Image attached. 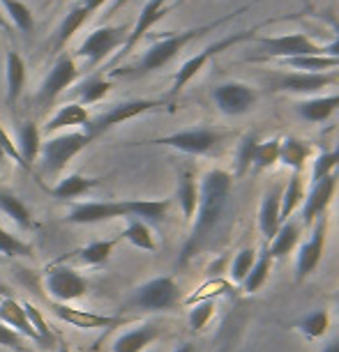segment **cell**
<instances>
[{"label":"cell","instance_id":"cell-1","mask_svg":"<svg viewBox=\"0 0 339 352\" xmlns=\"http://www.w3.org/2000/svg\"><path fill=\"white\" fill-rule=\"evenodd\" d=\"M231 189H234V175L222 168H212L203 175L201 187H198V208L194 214V226L187 237V242L183 244L181 256H178V265H187L196 254H201L205 244L210 242V237L215 235L219 223L229 208Z\"/></svg>","mask_w":339,"mask_h":352},{"label":"cell","instance_id":"cell-2","mask_svg":"<svg viewBox=\"0 0 339 352\" xmlns=\"http://www.w3.org/2000/svg\"><path fill=\"white\" fill-rule=\"evenodd\" d=\"M169 198H159V201H141V198L136 201H90L72 205L65 221L92 226L111 221V219H141L145 223H162L169 217Z\"/></svg>","mask_w":339,"mask_h":352},{"label":"cell","instance_id":"cell-3","mask_svg":"<svg viewBox=\"0 0 339 352\" xmlns=\"http://www.w3.org/2000/svg\"><path fill=\"white\" fill-rule=\"evenodd\" d=\"M249 8L251 5H245V8L231 12V14H226L222 19H215V21H210L205 25H198V28H189V30H183V32H174V35H166L164 39H159V42H155L148 51L143 53V58L134 65V67L116 69V72H111V74L113 76H132V78H141L145 74H152V72L166 67L174 58H178V53H181L187 44L194 42V39H198L210 30H217L219 25H224L226 21L236 19L238 14H243V12L249 10Z\"/></svg>","mask_w":339,"mask_h":352},{"label":"cell","instance_id":"cell-4","mask_svg":"<svg viewBox=\"0 0 339 352\" xmlns=\"http://www.w3.org/2000/svg\"><path fill=\"white\" fill-rule=\"evenodd\" d=\"M270 21H265V23H258V25H254L251 30H240V32H234V35H229V37H224V39H219V42H215V44H210V46H205L203 51H198L196 56H192L189 60H185L183 65H181V69L176 72V78H174V88H171V92H169V97L174 99V97H178L181 92L185 90V85H187L192 78H194L198 72H201L205 65H208L212 58L215 56H219L222 51H226V49H234L236 44H243V42H249V39H254L256 37V32L263 28V25H268Z\"/></svg>","mask_w":339,"mask_h":352},{"label":"cell","instance_id":"cell-5","mask_svg":"<svg viewBox=\"0 0 339 352\" xmlns=\"http://www.w3.org/2000/svg\"><path fill=\"white\" fill-rule=\"evenodd\" d=\"M92 143V138L85 131H68V134L53 136L46 143H42V175L44 177H58L65 170L72 159L79 152H83Z\"/></svg>","mask_w":339,"mask_h":352},{"label":"cell","instance_id":"cell-6","mask_svg":"<svg viewBox=\"0 0 339 352\" xmlns=\"http://www.w3.org/2000/svg\"><path fill=\"white\" fill-rule=\"evenodd\" d=\"M181 302V288H178L174 276H155L143 285H138L130 300V307L159 314V311H171Z\"/></svg>","mask_w":339,"mask_h":352},{"label":"cell","instance_id":"cell-7","mask_svg":"<svg viewBox=\"0 0 339 352\" xmlns=\"http://www.w3.org/2000/svg\"><path fill=\"white\" fill-rule=\"evenodd\" d=\"M339 81V72H277L265 76L270 90L289 95H316Z\"/></svg>","mask_w":339,"mask_h":352},{"label":"cell","instance_id":"cell-8","mask_svg":"<svg viewBox=\"0 0 339 352\" xmlns=\"http://www.w3.org/2000/svg\"><path fill=\"white\" fill-rule=\"evenodd\" d=\"M256 51L261 58H277V60H289V58L300 56H323V46L305 32H291V35L277 37H256Z\"/></svg>","mask_w":339,"mask_h":352},{"label":"cell","instance_id":"cell-9","mask_svg":"<svg viewBox=\"0 0 339 352\" xmlns=\"http://www.w3.org/2000/svg\"><path fill=\"white\" fill-rule=\"evenodd\" d=\"M162 104H164V99H130V102H121V104L111 106L109 111L99 113L97 118H90L88 124H85V134L95 141L97 136L106 134V131L113 129L116 124L127 122L132 118H138L148 111H155Z\"/></svg>","mask_w":339,"mask_h":352},{"label":"cell","instance_id":"cell-10","mask_svg":"<svg viewBox=\"0 0 339 352\" xmlns=\"http://www.w3.org/2000/svg\"><path fill=\"white\" fill-rule=\"evenodd\" d=\"M125 39H127V25H102L83 39L76 51V58H83L88 63L85 69H92L106 60L116 49H121Z\"/></svg>","mask_w":339,"mask_h":352},{"label":"cell","instance_id":"cell-11","mask_svg":"<svg viewBox=\"0 0 339 352\" xmlns=\"http://www.w3.org/2000/svg\"><path fill=\"white\" fill-rule=\"evenodd\" d=\"M224 141V134L212 127H192V129H183L176 131V134L155 138V141H148L150 145H164V148H174L178 152H185V155H210L212 150L219 148V143Z\"/></svg>","mask_w":339,"mask_h":352},{"label":"cell","instance_id":"cell-12","mask_svg":"<svg viewBox=\"0 0 339 352\" xmlns=\"http://www.w3.org/2000/svg\"><path fill=\"white\" fill-rule=\"evenodd\" d=\"M44 288L56 304H68V302L81 300L85 292H88V278L83 274H79L76 270L58 265V267H51L46 272Z\"/></svg>","mask_w":339,"mask_h":352},{"label":"cell","instance_id":"cell-13","mask_svg":"<svg viewBox=\"0 0 339 352\" xmlns=\"http://www.w3.org/2000/svg\"><path fill=\"white\" fill-rule=\"evenodd\" d=\"M212 99H215L217 109L222 111L224 116L238 118L254 109L258 102V90L240 81H226V83H219L217 88L212 90Z\"/></svg>","mask_w":339,"mask_h":352},{"label":"cell","instance_id":"cell-14","mask_svg":"<svg viewBox=\"0 0 339 352\" xmlns=\"http://www.w3.org/2000/svg\"><path fill=\"white\" fill-rule=\"evenodd\" d=\"M314 228H311V237L298 249V261H296V281L305 283L314 274V270L321 265V258L325 254V235H328V217L321 214L316 219Z\"/></svg>","mask_w":339,"mask_h":352},{"label":"cell","instance_id":"cell-15","mask_svg":"<svg viewBox=\"0 0 339 352\" xmlns=\"http://www.w3.org/2000/svg\"><path fill=\"white\" fill-rule=\"evenodd\" d=\"M79 74H81V69H79L76 60L72 56H68V53H63V56L56 60V65L51 67L49 74H46L42 88H39V92H37L39 104L51 106L58 97L63 95L65 88H70V85L76 81Z\"/></svg>","mask_w":339,"mask_h":352},{"label":"cell","instance_id":"cell-16","mask_svg":"<svg viewBox=\"0 0 339 352\" xmlns=\"http://www.w3.org/2000/svg\"><path fill=\"white\" fill-rule=\"evenodd\" d=\"M337 180H339V173H330V175L321 177L318 182L311 184L307 198H305V205H302V223L305 226H311L316 221L318 217L325 214V210L330 208L332 198H335V191H337Z\"/></svg>","mask_w":339,"mask_h":352},{"label":"cell","instance_id":"cell-17","mask_svg":"<svg viewBox=\"0 0 339 352\" xmlns=\"http://www.w3.org/2000/svg\"><path fill=\"white\" fill-rule=\"evenodd\" d=\"M166 3H169V0H148V3L143 5L141 14H138V19H136V25L132 28V32H127V39H125V44L121 46L123 51L118 58L132 53V49H134V46L148 35V30L152 28V25L159 23L166 14H169V5Z\"/></svg>","mask_w":339,"mask_h":352},{"label":"cell","instance_id":"cell-18","mask_svg":"<svg viewBox=\"0 0 339 352\" xmlns=\"http://www.w3.org/2000/svg\"><path fill=\"white\" fill-rule=\"evenodd\" d=\"M53 316L79 329H104V327H116V324L123 322L121 318L92 314V311H83V309H72L68 304H53Z\"/></svg>","mask_w":339,"mask_h":352},{"label":"cell","instance_id":"cell-19","mask_svg":"<svg viewBox=\"0 0 339 352\" xmlns=\"http://www.w3.org/2000/svg\"><path fill=\"white\" fill-rule=\"evenodd\" d=\"M282 187H272L265 191L261 210H258V228L265 240H272L282 226Z\"/></svg>","mask_w":339,"mask_h":352},{"label":"cell","instance_id":"cell-20","mask_svg":"<svg viewBox=\"0 0 339 352\" xmlns=\"http://www.w3.org/2000/svg\"><path fill=\"white\" fill-rule=\"evenodd\" d=\"M0 322L8 324L10 329H14L17 334H21L23 338H28V341L42 345V341H39V336H37V331L32 329L28 316H25L23 304L17 302L14 297H8V300L0 302Z\"/></svg>","mask_w":339,"mask_h":352},{"label":"cell","instance_id":"cell-21","mask_svg":"<svg viewBox=\"0 0 339 352\" xmlns=\"http://www.w3.org/2000/svg\"><path fill=\"white\" fill-rule=\"evenodd\" d=\"M296 111H298V116H300L302 120H307V122H314V124L325 122L339 111V95L302 99V102L296 104Z\"/></svg>","mask_w":339,"mask_h":352},{"label":"cell","instance_id":"cell-22","mask_svg":"<svg viewBox=\"0 0 339 352\" xmlns=\"http://www.w3.org/2000/svg\"><path fill=\"white\" fill-rule=\"evenodd\" d=\"M90 120V113L85 106L81 104H65L63 109H58V113H53V116L46 120L44 124V134H56V131H61V129H68V127H85Z\"/></svg>","mask_w":339,"mask_h":352},{"label":"cell","instance_id":"cell-23","mask_svg":"<svg viewBox=\"0 0 339 352\" xmlns=\"http://www.w3.org/2000/svg\"><path fill=\"white\" fill-rule=\"evenodd\" d=\"M159 338V329L155 324H141L136 329H130L113 341V352H143L150 343Z\"/></svg>","mask_w":339,"mask_h":352},{"label":"cell","instance_id":"cell-24","mask_svg":"<svg viewBox=\"0 0 339 352\" xmlns=\"http://www.w3.org/2000/svg\"><path fill=\"white\" fill-rule=\"evenodd\" d=\"M176 201H178V205H181L185 221H192L196 214V208H198V184H196L194 173H192L189 168H183L181 175H178Z\"/></svg>","mask_w":339,"mask_h":352},{"label":"cell","instance_id":"cell-25","mask_svg":"<svg viewBox=\"0 0 339 352\" xmlns=\"http://www.w3.org/2000/svg\"><path fill=\"white\" fill-rule=\"evenodd\" d=\"M5 69H8V76H5L8 78V97H5V102H8L10 109H14L25 88V60L17 51H8Z\"/></svg>","mask_w":339,"mask_h":352},{"label":"cell","instance_id":"cell-26","mask_svg":"<svg viewBox=\"0 0 339 352\" xmlns=\"http://www.w3.org/2000/svg\"><path fill=\"white\" fill-rule=\"evenodd\" d=\"M39 127H37V122H23L21 127H19L17 131V150H19V155L23 157V162L25 166L30 168L32 173V164H35V159L39 157V150H42V138H39Z\"/></svg>","mask_w":339,"mask_h":352},{"label":"cell","instance_id":"cell-27","mask_svg":"<svg viewBox=\"0 0 339 352\" xmlns=\"http://www.w3.org/2000/svg\"><path fill=\"white\" fill-rule=\"evenodd\" d=\"M298 240H300V223L294 221V219H289V221H284L282 226H279L277 235L270 240V256L275 258V261H279V258H287L291 251L296 249Z\"/></svg>","mask_w":339,"mask_h":352},{"label":"cell","instance_id":"cell-28","mask_svg":"<svg viewBox=\"0 0 339 352\" xmlns=\"http://www.w3.org/2000/svg\"><path fill=\"white\" fill-rule=\"evenodd\" d=\"M97 184H102V177H83V175H70L65 177L51 189L53 198H61V201H72L83 194H88L90 189H95Z\"/></svg>","mask_w":339,"mask_h":352},{"label":"cell","instance_id":"cell-29","mask_svg":"<svg viewBox=\"0 0 339 352\" xmlns=\"http://www.w3.org/2000/svg\"><path fill=\"white\" fill-rule=\"evenodd\" d=\"M0 212H3L5 217H10L19 228H23V230L32 228V214H30L28 205L8 189H0Z\"/></svg>","mask_w":339,"mask_h":352},{"label":"cell","instance_id":"cell-30","mask_svg":"<svg viewBox=\"0 0 339 352\" xmlns=\"http://www.w3.org/2000/svg\"><path fill=\"white\" fill-rule=\"evenodd\" d=\"M88 10L83 8L81 3L74 5V8L70 10V14L63 19L61 25H58V30H56V39H53V49L56 51H61L65 44L70 42L72 37L76 35L79 30H81V25L85 23V19H88Z\"/></svg>","mask_w":339,"mask_h":352},{"label":"cell","instance_id":"cell-31","mask_svg":"<svg viewBox=\"0 0 339 352\" xmlns=\"http://www.w3.org/2000/svg\"><path fill=\"white\" fill-rule=\"evenodd\" d=\"M272 263H275V258L270 256L268 247H263L261 254L256 256L254 265H251L249 274L245 276V281H243V290L247 292V295H251V292H258L263 288L265 281H268V276H270Z\"/></svg>","mask_w":339,"mask_h":352},{"label":"cell","instance_id":"cell-32","mask_svg":"<svg viewBox=\"0 0 339 352\" xmlns=\"http://www.w3.org/2000/svg\"><path fill=\"white\" fill-rule=\"evenodd\" d=\"M121 240L130 242L132 247H136L141 251H150V254L157 251V242H155V237H152L150 226L141 221V219H127V226H125Z\"/></svg>","mask_w":339,"mask_h":352},{"label":"cell","instance_id":"cell-33","mask_svg":"<svg viewBox=\"0 0 339 352\" xmlns=\"http://www.w3.org/2000/svg\"><path fill=\"white\" fill-rule=\"evenodd\" d=\"M307 157H309V143H305L300 138H294V136L282 138V143H279V162L284 166L302 173V166L307 162Z\"/></svg>","mask_w":339,"mask_h":352},{"label":"cell","instance_id":"cell-34","mask_svg":"<svg viewBox=\"0 0 339 352\" xmlns=\"http://www.w3.org/2000/svg\"><path fill=\"white\" fill-rule=\"evenodd\" d=\"M305 201V182L302 173L294 170L287 187H282V221H289L294 217V212L300 208Z\"/></svg>","mask_w":339,"mask_h":352},{"label":"cell","instance_id":"cell-35","mask_svg":"<svg viewBox=\"0 0 339 352\" xmlns=\"http://www.w3.org/2000/svg\"><path fill=\"white\" fill-rule=\"evenodd\" d=\"M0 5L5 8V14H8L12 25L23 37H32V32H35V16L28 10V5H23L21 0H0Z\"/></svg>","mask_w":339,"mask_h":352},{"label":"cell","instance_id":"cell-36","mask_svg":"<svg viewBox=\"0 0 339 352\" xmlns=\"http://www.w3.org/2000/svg\"><path fill=\"white\" fill-rule=\"evenodd\" d=\"M113 88V83L109 78L104 76H88L85 81H81L76 85V95H79V104L81 106H90V104H97L109 95Z\"/></svg>","mask_w":339,"mask_h":352},{"label":"cell","instance_id":"cell-37","mask_svg":"<svg viewBox=\"0 0 339 352\" xmlns=\"http://www.w3.org/2000/svg\"><path fill=\"white\" fill-rule=\"evenodd\" d=\"M279 67H289L294 72H332L339 67V58L330 56H300L279 60Z\"/></svg>","mask_w":339,"mask_h":352},{"label":"cell","instance_id":"cell-38","mask_svg":"<svg viewBox=\"0 0 339 352\" xmlns=\"http://www.w3.org/2000/svg\"><path fill=\"white\" fill-rule=\"evenodd\" d=\"M261 143L256 131H249V134L243 136V141L238 143L236 150V177H243L254 168V157H256V148Z\"/></svg>","mask_w":339,"mask_h":352},{"label":"cell","instance_id":"cell-39","mask_svg":"<svg viewBox=\"0 0 339 352\" xmlns=\"http://www.w3.org/2000/svg\"><path fill=\"white\" fill-rule=\"evenodd\" d=\"M296 327L300 329L302 336L311 338V341H316V338H321L325 331H328L330 327V314L325 309H316L311 311V314H307L305 318H300V320L296 322Z\"/></svg>","mask_w":339,"mask_h":352},{"label":"cell","instance_id":"cell-40","mask_svg":"<svg viewBox=\"0 0 339 352\" xmlns=\"http://www.w3.org/2000/svg\"><path fill=\"white\" fill-rule=\"evenodd\" d=\"M118 242H121V237H118V240H97V242H90L88 247H83L81 251H79V258H81L83 265H90V267L104 265L111 258L113 249L118 247Z\"/></svg>","mask_w":339,"mask_h":352},{"label":"cell","instance_id":"cell-41","mask_svg":"<svg viewBox=\"0 0 339 352\" xmlns=\"http://www.w3.org/2000/svg\"><path fill=\"white\" fill-rule=\"evenodd\" d=\"M0 256L5 258H30L32 256V247L28 242L19 240V237H14L12 232H8L0 226Z\"/></svg>","mask_w":339,"mask_h":352},{"label":"cell","instance_id":"cell-42","mask_svg":"<svg viewBox=\"0 0 339 352\" xmlns=\"http://www.w3.org/2000/svg\"><path fill=\"white\" fill-rule=\"evenodd\" d=\"M279 143H282V138H277V136L258 143L256 157H254V168L256 170H268L279 162Z\"/></svg>","mask_w":339,"mask_h":352},{"label":"cell","instance_id":"cell-43","mask_svg":"<svg viewBox=\"0 0 339 352\" xmlns=\"http://www.w3.org/2000/svg\"><path fill=\"white\" fill-rule=\"evenodd\" d=\"M339 166V145L335 150H328V152H321L316 159H314V168H311V184L318 182L321 177L330 175V173H335Z\"/></svg>","mask_w":339,"mask_h":352},{"label":"cell","instance_id":"cell-44","mask_svg":"<svg viewBox=\"0 0 339 352\" xmlns=\"http://www.w3.org/2000/svg\"><path fill=\"white\" fill-rule=\"evenodd\" d=\"M256 261V251L251 249V247H245L238 251V256L234 258V263H231V278H234L236 283H240L245 281V276L249 274V270H251V265H254Z\"/></svg>","mask_w":339,"mask_h":352},{"label":"cell","instance_id":"cell-45","mask_svg":"<svg viewBox=\"0 0 339 352\" xmlns=\"http://www.w3.org/2000/svg\"><path fill=\"white\" fill-rule=\"evenodd\" d=\"M23 309H25V316H28V320L32 324V329L37 331L39 341H42L44 348H49V345L53 343V334H51V329L46 327V320L42 318V314H39V309L32 307L30 302H23Z\"/></svg>","mask_w":339,"mask_h":352},{"label":"cell","instance_id":"cell-46","mask_svg":"<svg viewBox=\"0 0 339 352\" xmlns=\"http://www.w3.org/2000/svg\"><path fill=\"white\" fill-rule=\"evenodd\" d=\"M212 316H215V304L210 300H203V302H196V307L189 311L187 320H189V327L194 331H201L205 324L212 320Z\"/></svg>","mask_w":339,"mask_h":352},{"label":"cell","instance_id":"cell-47","mask_svg":"<svg viewBox=\"0 0 339 352\" xmlns=\"http://www.w3.org/2000/svg\"><path fill=\"white\" fill-rule=\"evenodd\" d=\"M0 345L3 348H10L14 352H28L25 350V338L21 334H17L14 329H10L8 324L0 322Z\"/></svg>","mask_w":339,"mask_h":352},{"label":"cell","instance_id":"cell-48","mask_svg":"<svg viewBox=\"0 0 339 352\" xmlns=\"http://www.w3.org/2000/svg\"><path fill=\"white\" fill-rule=\"evenodd\" d=\"M332 28H335V39H332L330 44H323V56H330V58H339V19H335L332 14H328Z\"/></svg>","mask_w":339,"mask_h":352},{"label":"cell","instance_id":"cell-49","mask_svg":"<svg viewBox=\"0 0 339 352\" xmlns=\"http://www.w3.org/2000/svg\"><path fill=\"white\" fill-rule=\"evenodd\" d=\"M104 3H106V0H81V5H83L85 10H88V14H92V12H97Z\"/></svg>","mask_w":339,"mask_h":352},{"label":"cell","instance_id":"cell-50","mask_svg":"<svg viewBox=\"0 0 339 352\" xmlns=\"http://www.w3.org/2000/svg\"><path fill=\"white\" fill-rule=\"evenodd\" d=\"M0 30H3V32H8V35H12V25H10L8 19H5L3 12H0Z\"/></svg>","mask_w":339,"mask_h":352},{"label":"cell","instance_id":"cell-51","mask_svg":"<svg viewBox=\"0 0 339 352\" xmlns=\"http://www.w3.org/2000/svg\"><path fill=\"white\" fill-rule=\"evenodd\" d=\"M321 352H339V338H335V341H330Z\"/></svg>","mask_w":339,"mask_h":352},{"label":"cell","instance_id":"cell-52","mask_svg":"<svg viewBox=\"0 0 339 352\" xmlns=\"http://www.w3.org/2000/svg\"><path fill=\"white\" fill-rule=\"evenodd\" d=\"M8 297H12V290L8 288V285H3V283H0V302H3V300H8Z\"/></svg>","mask_w":339,"mask_h":352},{"label":"cell","instance_id":"cell-53","mask_svg":"<svg viewBox=\"0 0 339 352\" xmlns=\"http://www.w3.org/2000/svg\"><path fill=\"white\" fill-rule=\"evenodd\" d=\"M174 352H196V348L192 343H183V345H178Z\"/></svg>","mask_w":339,"mask_h":352},{"label":"cell","instance_id":"cell-54","mask_svg":"<svg viewBox=\"0 0 339 352\" xmlns=\"http://www.w3.org/2000/svg\"><path fill=\"white\" fill-rule=\"evenodd\" d=\"M125 3H130V0H116V3H113V10H118V8H123Z\"/></svg>","mask_w":339,"mask_h":352},{"label":"cell","instance_id":"cell-55","mask_svg":"<svg viewBox=\"0 0 339 352\" xmlns=\"http://www.w3.org/2000/svg\"><path fill=\"white\" fill-rule=\"evenodd\" d=\"M5 159H8V155H5V148H3V143H0V164H3Z\"/></svg>","mask_w":339,"mask_h":352},{"label":"cell","instance_id":"cell-56","mask_svg":"<svg viewBox=\"0 0 339 352\" xmlns=\"http://www.w3.org/2000/svg\"><path fill=\"white\" fill-rule=\"evenodd\" d=\"M58 352H72L70 348H68V345H65V343H61V345H58Z\"/></svg>","mask_w":339,"mask_h":352},{"label":"cell","instance_id":"cell-57","mask_svg":"<svg viewBox=\"0 0 339 352\" xmlns=\"http://www.w3.org/2000/svg\"><path fill=\"white\" fill-rule=\"evenodd\" d=\"M181 3H183V0H181Z\"/></svg>","mask_w":339,"mask_h":352}]
</instances>
